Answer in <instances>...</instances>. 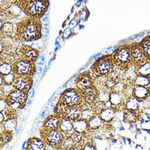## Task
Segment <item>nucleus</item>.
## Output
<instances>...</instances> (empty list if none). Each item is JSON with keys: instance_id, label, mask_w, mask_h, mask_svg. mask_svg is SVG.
<instances>
[{"instance_id": "obj_40", "label": "nucleus", "mask_w": 150, "mask_h": 150, "mask_svg": "<svg viewBox=\"0 0 150 150\" xmlns=\"http://www.w3.org/2000/svg\"><path fill=\"white\" fill-rule=\"evenodd\" d=\"M48 33L49 31L47 28H43L41 30V35H42L43 38H46L48 36Z\"/></svg>"}, {"instance_id": "obj_18", "label": "nucleus", "mask_w": 150, "mask_h": 150, "mask_svg": "<svg viewBox=\"0 0 150 150\" xmlns=\"http://www.w3.org/2000/svg\"><path fill=\"white\" fill-rule=\"evenodd\" d=\"M46 143L42 139L33 137L28 140L26 150H45Z\"/></svg>"}, {"instance_id": "obj_42", "label": "nucleus", "mask_w": 150, "mask_h": 150, "mask_svg": "<svg viewBox=\"0 0 150 150\" xmlns=\"http://www.w3.org/2000/svg\"><path fill=\"white\" fill-rule=\"evenodd\" d=\"M83 150H96V149L94 146L92 145H89V144H87L85 145Z\"/></svg>"}, {"instance_id": "obj_31", "label": "nucleus", "mask_w": 150, "mask_h": 150, "mask_svg": "<svg viewBox=\"0 0 150 150\" xmlns=\"http://www.w3.org/2000/svg\"><path fill=\"white\" fill-rule=\"evenodd\" d=\"M110 92L104 90H99L98 96L97 100L104 103L109 101Z\"/></svg>"}, {"instance_id": "obj_23", "label": "nucleus", "mask_w": 150, "mask_h": 150, "mask_svg": "<svg viewBox=\"0 0 150 150\" xmlns=\"http://www.w3.org/2000/svg\"><path fill=\"white\" fill-rule=\"evenodd\" d=\"M17 123L16 117H11L6 119L2 125L4 131L11 133L17 127Z\"/></svg>"}, {"instance_id": "obj_46", "label": "nucleus", "mask_w": 150, "mask_h": 150, "mask_svg": "<svg viewBox=\"0 0 150 150\" xmlns=\"http://www.w3.org/2000/svg\"><path fill=\"white\" fill-rule=\"evenodd\" d=\"M57 148L49 144H46L45 150H55Z\"/></svg>"}, {"instance_id": "obj_29", "label": "nucleus", "mask_w": 150, "mask_h": 150, "mask_svg": "<svg viewBox=\"0 0 150 150\" xmlns=\"http://www.w3.org/2000/svg\"><path fill=\"white\" fill-rule=\"evenodd\" d=\"M76 144V143L71 137H65L63 139L60 147L68 150L75 146Z\"/></svg>"}, {"instance_id": "obj_15", "label": "nucleus", "mask_w": 150, "mask_h": 150, "mask_svg": "<svg viewBox=\"0 0 150 150\" xmlns=\"http://www.w3.org/2000/svg\"><path fill=\"white\" fill-rule=\"evenodd\" d=\"M58 129L63 134L64 138L71 137L75 132L72 121L65 117H61Z\"/></svg>"}, {"instance_id": "obj_17", "label": "nucleus", "mask_w": 150, "mask_h": 150, "mask_svg": "<svg viewBox=\"0 0 150 150\" xmlns=\"http://www.w3.org/2000/svg\"><path fill=\"white\" fill-rule=\"evenodd\" d=\"M61 117L57 115H51L46 119L43 124L44 130L58 129Z\"/></svg>"}, {"instance_id": "obj_25", "label": "nucleus", "mask_w": 150, "mask_h": 150, "mask_svg": "<svg viewBox=\"0 0 150 150\" xmlns=\"http://www.w3.org/2000/svg\"><path fill=\"white\" fill-rule=\"evenodd\" d=\"M150 60L147 61L145 64L135 67V71L137 75L150 76Z\"/></svg>"}, {"instance_id": "obj_55", "label": "nucleus", "mask_w": 150, "mask_h": 150, "mask_svg": "<svg viewBox=\"0 0 150 150\" xmlns=\"http://www.w3.org/2000/svg\"><path fill=\"white\" fill-rule=\"evenodd\" d=\"M55 150H67L65 149H62L61 147L57 148V149H56Z\"/></svg>"}, {"instance_id": "obj_26", "label": "nucleus", "mask_w": 150, "mask_h": 150, "mask_svg": "<svg viewBox=\"0 0 150 150\" xmlns=\"http://www.w3.org/2000/svg\"><path fill=\"white\" fill-rule=\"evenodd\" d=\"M149 77L137 75L133 82L134 86H140L149 87Z\"/></svg>"}, {"instance_id": "obj_14", "label": "nucleus", "mask_w": 150, "mask_h": 150, "mask_svg": "<svg viewBox=\"0 0 150 150\" xmlns=\"http://www.w3.org/2000/svg\"><path fill=\"white\" fill-rule=\"evenodd\" d=\"M27 98V92L15 89L6 98L8 103L17 102L25 105Z\"/></svg>"}, {"instance_id": "obj_45", "label": "nucleus", "mask_w": 150, "mask_h": 150, "mask_svg": "<svg viewBox=\"0 0 150 150\" xmlns=\"http://www.w3.org/2000/svg\"><path fill=\"white\" fill-rule=\"evenodd\" d=\"M28 140H26L24 142L22 145V149L23 150H26L28 146Z\"/></svg>"}, {"instance_id": "obj_37", "label": "nucleus", "mask_w": 150, "mask_h": 150, "mask_svg": "<svg viewBox=\"0 0 150 150\" xmlns=\"http://www.w3.org/2000/svg\"><path fill=\"white\" fill-rule=\"evenodd\" d=\"M83 134H81L78 133V132H75L72 135L71 137H72L74 140L76 142L79 143L81 141L82 138Z\"/></svg>"}, {"instance_id": "obj_7", "label": "nucleus", "mask_w": 150, "mask_h": 150, "mask_svg": "<svg viewBox=\"0 0 150 150\" xmlns=\"http://www.w3.org/2000/svg\"><path fill=\"white\" fill-rule=\"evenodd\" d=\"M43 140L46 144L56 148L60 147L64 137L58 129L50 130H43Z\"/></svg>"}, {"instance_id": "obj_12", "label": "nucleus", "mask_w": 150, "mask_h": 150, "mask_svg": "<svg viewBox=\"0 0 150 150\" xmlns=\"http://www.w3.org/2000/svg\"><path fill=\"white\" fill-rule=\"evenodd\" d=\"M12 85L16 89L27 92L31 88L32 78L30 76H16V79Z\"/></svg>"}, {"instance_id": "obj_35", "label": "nucleus", "mask_w": 150, "mask_h": 150, "mask_svg": "<svg viewBox=\"0 0 150 150\" xmlns=\"http://www.w3.org/2000/svg\"><path fill=\"white\" fill-rule=\"evenodd\" d=\"M8 104L5 98H0V112H4L8 109Z\"/></svg>"}, {"instance_id": "obj_51", "label": "nucleus", "mask_w": 150, "mask_h": 150, "mask_svg": "<svg viewBox=\"0 0 150 150\" xmlns=\"http://www.w3.org/2000/svg\"><path fill=\"white\" fill-rule=\"evenodd\" d=\"M26 103L28 106L30 105L32 103V99L27 98V100H26Z\"/></svg>"}, {"instance_id": "obj_11", "label": "nucleus", "mask_w": 150, "mask_h": 150, "mask_svg": "<svg viewBox=\"0 0 150 150\" xmlns=\"http://www.w3.org/2000/svg\"><path fill=\"white\" fill-rule=\"evenodd\" d=\"M19 53L21 59L33 63L36 60L39 54L38 51L26 45L21 46L19 48Z\"/></svg>"}, {"instance_id": "obj_9", "label": "nucleus", "mask_w": 150, "mask_h": 150, "mask_svg": "<svg viewBox=\"0 0 150 150\" xmlns=\"http://www.w3.org/2000/svg\"><path fill=\"white\" fill-rule=\"evenodd\" d=\"M125 97L123 93L111 91L110 92L109 101L111 107L115 111L125 109Z\"/></svg>"}, {"instance_id": "obj_44", "label": "nucleus", "mask_w": 150, "mask_h": 150, "mask_svg": "<svg viewBox=\"0 0 150 150\" xmlns=\"http://www.w3.org/2000/svg\"><path fill=\"white\" fill-rule=\"evenodd\" d=\"M70 33H71V29L70 28H67L64 31V33H63V36L65 38H67V37L69 36Z\"/></svg>"}, {"instance_id": "obj_2", "label": "nucleus", "mask_w": 150, "mask_h": 150, "mask_svg": "<svg viewBox=\"0 0 150 150\" xmlns=\"http://www.w3.org/2000/svg\"><path fill=\"white\" fill-rule=\"evenodd\" d=\"M132 46L120 47L112 56L114 65L120 70L126 71L133 66L131 55Z\"/></svg>"}, {"instance_id": "obj_16", "label": "nucleus", "mask_w": 150, "mask_h": 150, "mask_svg": "<svg viewBox=\"0 0 150 150\" xmlns=\"http://www.w3.org/2000/svg\"><path fill=\"white\" fill-rule=\"evenodd\" d=\"M149 87L134 86L132 96L139 101H142L149 97Z\"/></svg>"}, {"instance_id": "obj_6", "label": "nucleus", "mask_w": 150, "mask_h": 150, "mask_svg": "<svg viewBox=\"0 0 150 150\" xmlns=\"http://www.w3.org/2000/svg\"><path fill=\"white\" fill-rule=\"evenodd\" d=\"M12 72L16 76H32L35 71L33 63L29 61L21 59L15 62L12 66Z\"/></svg>"}, {"instance_id": "obj_47", "label": "nucleus", "mask_w": 150, "mask_h": 150, "mask_svg": "<svg viewBox=\"0 0 150 150\" xmlns=\"http://www.w3.org/2000/svg\"><path fill=\"white\" fill-rule=\"evenodd\" d=\"M6 143L4 139H3L2 132H0V147H2Z\"/></svg>"}, {"instance_id": "obj_41", "label": "nucleus", "mask_w": 150, "mask_h": 150, "mask_svg": "<svg viewBox=\"0 0 150 150\" xmlns=\"http://www.w3.org/2000/svg\"><path fill=\"white\" fill-rule=\"evenodd\" d=\"M6 119V116L3 112H0V124H2Z\"/></svg>"}, {"instance_id": "obj_24", "label": "nucleus", "mask_w": 150, "mask_h": 150, "mask_svg": "<svg viewBox=\"0 0 150 150\" xmlns=\"http://www.w3.org/2000/svg\"><path fill=\"white\" fill-rule=\"evenodd\" d=\"M139 101L133 96L130 97L126 100L125 104V109L137 112L139 107Z\"/></svg>"}, {"instance_id": "obj_34", "label": "nucleus", "mask_w": 150, "mask_h": 150, "mask_svg": "<svg viewBox=\"0 0 150 150\" xmlns=\"http://www.w3.org/2000/svg\"><path fill=\"white\" fill-rule=\"evenodd\" d=\"M1 29L3 32L6 34H11V33H13L14 30L13 24L11 23H6L3 25Z\"/></svg>"}, {"instance_id": "obj_32", "label": "nucleus", "mask_w": 150, "mask_h": 150, "mask_svg": "<svg viewBox=\"0 0 150 150\" xmlns=\"http://www.w3.org/2000/svg\"><path fill=\"white\" fill-rule=\"evenodd\" d=\"M3 76L4 84L8 85H12L16 78V75L12 72Z\"/></svg>"}, {"instance_id": "obj_22", "label": "nucleus", "mask_w": 150, "mask_h": 150, "mask_svg": "<svg viewBox=\"0 0 150 150\" xmlns=\"http://www.w3.org/2000/svg\"><path fill=\"white\" fill-rule=\"evenodd\" d=\"M89 130H96L102 127L105 123L99 115H96L88 122Z\"/></svg>"}, {"instance_id": "obj_30", "label": "nucleus", "mask_w": 150, "mask_h": 150, "mask_svg": "<svg viewBox=\"0 0 150 150\" xmlns=\"http://www.w3.org/2000/svg\"><path fill=\"white\" fill-rule=\"evenodd\" d=\"M140 44L141 47L144 54L147 58L150 59V38H146Z\"/></svg>"}, {"instance_id": "obj_39", "label": "nucleus", "mask_w": 150, "mask_h": 150, "mask_svg": "<svg viewBox=\"0 0 150 150\" xmlns=\"http://www.w3.org/2000/svg\"><path fill=\"white\" fill-rule=\"evenodd\" d=\"M45 60V57L43 56H41L37 58L35 62L37 64H39V65H42L44 63Z\"/></svg>"}, {"instance_id": "obj_20", "label": "nucleus", "mask_w": 150, "mask_h": 150, "mask_svg": "<svg viewBox=\"0 0 150 150\" xmlns=\"http://www.w3.org/2000/svg\"><path fill=\"white\" fill-rule=\"evenodd\" d=\"M72 123L75 132L83 134L89 130L88 122L85 120L79 118L72 122Z\"/></svg>"}, {"instance_id": "obj_1", "label": "nucleus", "mask_w": 150, "mask_h": 150, "mask_svg": "<svg viewBox=\"0 0 150 150\" xmlns=\"http://www.w3.org/2000/svg\"><path fill=\"white\" fill-rule=\"evenodd\" d=\"M16 35L23 41H33L40 38L41 36V23L38 17L28 16L18 23Z\"/></svg>"}, {"instance_id": "obj_52", "label": "nucleus", "mask_w": 150, "mask_h": 150, "mask_svg": "<svg viewBox=\"0 0 150 150\" xmlns=\"http://www.w3.org/2000/svg\"><path fill=\"white\" fill-rule=\"evenodd\" d=\"M55 93H56V92H54V93H53V94H52V95L51 97L50 98V99H49V100H48V103H49L50 102V101H51V100H52V99H53V97H54V95H55Z\"/></svg>"}, {"instance_id": "obj_10", "label": "nucleus", "mask_w": 150, "mask_h": 150, "mask_svg": "<svg viewBox=\"0 0 150 150\" xmlns=\"http://www.w3.org/2000/svg\"><path fill=\"white\" fill-rule=\"evenodd\" d=\"M94 79L93 75L89 71H86L79 75L76 81L78 89L80 92L94 84Z\"/></svg>"}, {"instance_id": "obj_4", "label": "nucleus", "mask_w": 150, "mask_h": 150, "mask_svg": "<svg viewBox=\"0 0 150 150\" xmlns=\"http://www.w3.org/2000/svg\"><path fill=\"white\" fill-rule=\"evenodd\" d=\"M114 66L112 56L106 55L93 64L92 68V74L97 77L107 76L114 70Z\"/></svg>"}, {"instance_id": "obj_53", "label": "nucleus", "mask_w": 150, "mask_h": 150, "mask_svg": "<svg viewBox=\"0 0 150 150\" xmlns=\"http://www.w3.org/2000/svg\"><path fill=\"white\" fill-rule=\"evenodd\" d=\"M3 45H2V44L0 42V53L2 52V50H3Z\"/></svg>"}, {"instance_id": "obj_54", "label": "nucleus", "mask_w": 150, "mask_h": 150, "mask_svg": "<svg viewBox=\"0 0 150 150\" xmlns=\"http://www.w3.org/2000/svg\"><path fill=\"white\" fill-rule=\"evenodd\" d=\"M3 25V23H2L1 21V19H0V30H1Z\"/></svg>"}, {"instance_id": "obj_50", "label": "nucleus", "mask_w": 150, "mask_h": 150, "mask_svg": "<svg viewBox=\"0 0 150 150\" xmlns=\"http://www.w3.org/2000/svg\"><path fill=\"white\" fill-rule=\"evenodd\" d=\"M4 84V80H3V76L0 74V88H1Z\"/></svg>"}, {"instance_id": "obj_48", "label": "nucleus", "mask_w": 150, "mask_h": 150, "mask_svg": "<svg viewBox=\"0 0 150 150\" xmlns=\"http://www.w3.org/2000/svg\"><path fill=\"white\" fill-rule=\"evenodd\" d=\"M68 150H82V149L80 147H79V145L76 144L75 146H73V147H71V148Z\"/></svg>"}, {"instance_id": "obj_49", "label": "nucleus", "mask_w": 150, "mask_h": 150, "mask_svg": "<svg viewBox=\"0 0 150 150\" xmlns=\"http://www.w3.org/2000/svg\"><path fill=\"white\" fill-rule=\"evenodd\" d=\"M35 71L37 74H41V72H42V68H41V67H37L35 69Z\"/></svg>"}, {"instance_id": "obj_5", "label": "nucleus", "mask_w": 150, "mask_h": 150, "mask_svg": "<svg viewBox=\"0 0 150 150\" xmlns=\"http://www.w3.org/2000/svg\"><path fill=\"white\" fill-rule=\"evenodd\" d=\"M60 101L68 107L81 105L85 101L80 91L74 88H70L64 91L61 96Z\"/></svg>"}, {"instance_id": "obj_8", "label": "nucleus", "mask_w": 150, "mask_h": 150, "mask_svg": "<svg viewBox=\"0 0 150 150\" xmlns=\"http://www.w3.org/2000/svg\"><path fill=\"white\" fill-rule=\"evenodd\" d=\"M131 55L133 66L135 67L145 64L150 59L147 58L142 50L140 44L132 45Z\"/></svg>"}, {"instance_id": "obj_21", "label": "nucleus", "mask_w": 150, "mask_h": 150, "mask_svg": "<svg viewBox=\"0 0 150 150\" xmlns=\"http://www.w3.org/2000/svg\"><path fill=\"white\" fill-rule=\"evenodd\" d=\"M104 123H109L113 119L116 115V111L112 107H106L98 115Z\"/></svg>"}, {"instance_id": "obj_33", "label": "nucleus", "mask_w": 150, "mask_h": 150, "mask_svg": "<svg viewBox=\"0 0 150 150\" xmlns=\"http://www.w3.org/2000/svg\"><path fill=\"white\" fill-rule=\"evenodd\" d=\"M12 72V66L8 63H4L0 65V74L2 76L8 74Z\"/></svg>"}, {"instance_id": "obj_28", "label": "nucleus", "mask_w": 150, "mask_h": 150, "mask_svg": "<svg viewBox=\"0 0 150 150\" xmlns=\"http://www.w3.org/2000/svg\"><path fill=\"white\" fill-rule=\"evenodd\" d=\"M68 107H69L66 105L63 102L60 101L54 108L56 115L60 117H64Z\"/></svg>"}, {"instance_id": "obj_43", "label": "nucleus", "mask_w": 150, "mask_h": 150, "mask_svg": "<svg viewBox=\"0 0 150 150\" xmlns=\"http://www.w3.org/2000/svg\"><path fill=\"white\" fill-rule=\"evenodd\" d=\"M42 22L44 25H48L50 23L49 18L47 17H44L42 19Z\"/></svg>"}, {"instance_id": "obj_38", "label": "nucleus", "mask_w": 150, "mask_h": 150, "mask_svg": "<svg viewBox=\"0 0 150 150\" xmlns=\"http://www.w3.org/2000/svg\"><path fill=\"white\" fill-rule=\"evenodd\" d=\"M35 91L33 88H31L27 92V97L31 99L34 97Z\"/></svg>"}, {"instance_id": "obj_27", "label": "nucleus", "mask_w": 150, "mask_h": 150, "mask_svg": "<svg viewBox=\"0 0 150 150\" xmlns=\"http://www.w3.org/2000/svg\"><path fill=\"white\" fill-rule=\"evenodd\" d=\"M124 120L129 123H134L138 120V115L137 112L125 110Z\"/></svg>"}, {"instance_id": "obj_3", "label": "nucleus", "mask_w": 150, "mask_h": 150, "mask_svg": "<svg viewBox=\"0 0 150 150\" xmlns=\"http://www.w3.org/2000/svg\"><path fill=\"white\" fill-rule=\"evenodd\" d=\"M17 4L29 16L39 17L43 15L48 6L47 1H18Z\"/></svg>"}, {"instance_id": "obj_36", "label": "nucleus", "mask_w": 150, "mask_h": 150, "mask_svg": "<svg viewBox=\"0 0 150 150\" xmlns=\"http://www.w3.org/2000/svg\"><path fill=\"white\" fill-rule=\"evenodd\" d=\"M51 110L50 109L49 107L47 106L46 108L42 111L41 115V117L43 119H47L49 116H50Z\"/></svg>"}, {"instance_id": "obj_19", "label": "nucleus", "mask_w": 150, "mask_h": 150, "mask_svg": "<svg viewBox=\"0 0 150 150\" xmlns=\"http://www.w3.org/2000/svg\"><path fill=\"white\" fill-rule=\"evenodd\" d=\"M81 110V105L69 107L64 117L73 122L80 118Z\"/></svg>"}, {"instance_id": "obj_13", "label": "nucleus", "mask_w": 150, "mask_h": 150, "mask_svg": "<svg viewBox=\"0 0 150 150\" xmlns=\"http://www.w3.org/2000/svg\"><path fill=\"white\" fill-rule=\"evenodd\" d=\"M81 93L85 102L93 104L97 99L99 91L94 83L81 91Z\"/></svg>"}]
</instances>
